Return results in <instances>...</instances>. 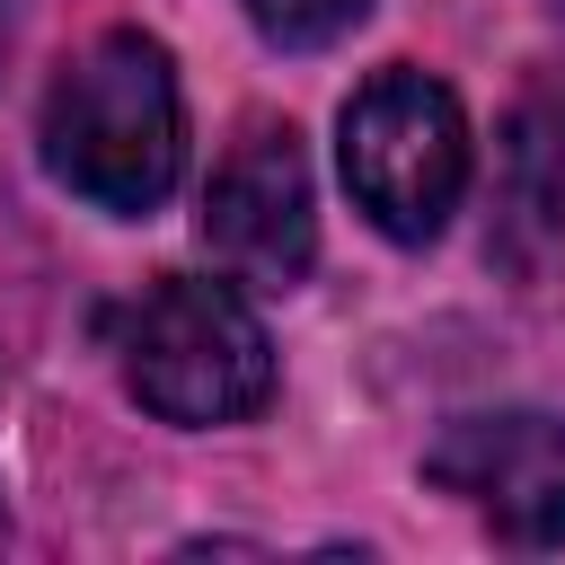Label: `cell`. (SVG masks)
Here are the masks:
<instances>
[{
	"mask_svg": "<svg viewBox=\"0 0 565 565\" xmlns=\"http://www.w3.org/2000/svg\"><path fill=\"white\" fill-rule=\"evenodd\" d=\"M424 486L459 494L503 547H565V424L539 406L459 415L424 450Z\"/></svg>",
	"mask_w": 565,
	"mask_h": 565,
	"instance_id": "5",
	"label": "cell"
},
{
	"mask_svg": "<svg viewBox=\"0 0 565 565\" xmlns=\"http://www.w3.org/2000/svg\"><path fill=\"white\" fill-rule=\"evenodd\" d=\"M115 362H124V388L159 424H185V433L247 424L274 397V335L247 309V291L212 274H159L124 309Z\"/></svg>",
	"mask_w": 565,
	"mask_h": 565,
	"instance_id": "2",
	"label": "cell"
},
{
	"mask_svg": "<svg viewBox=\"0 0 565 565\" xmlns=\"http://www.w3.org/2000/svg\"><path fill=\"white\" fill-rule=\"evenodd\" d=\"M335 159H344V194L353 212L397 238V247H424L441 238V221L459 212L468 194V115L441 79L388 62L371 71L353 97H344V124H335Z\"/></svg>",
	"mask_w": 565,
	"mask_h": 565,
	"instance_id": "3",
	"label": "cell"
},
{
	"mask_svg": "<svg viewBox=\"0 0 565 565\" xmlns=\"http://www.w3.org/2000/svg\"><path fill=\"white\" fill-rule=\"evenodd\" d=\"M238 9L282 53H318V44H335V35H353L371 18V0H238Z\"/></svg>",
	"mask_w": 565,
	"mask_h": 565,
	"instance_id": "6",
	"label": "cell"
},
{
	"mask_svg": "<svg viewBox=\"0 0 565 565\" xmlns=\"http://www.w3.org/2000/svg\"><path fill=\"white\" fill-rule=\"evenodd\" d=\"M44 168H53V185H71L79 203H97L115 221H150L177 194L185 97H177V62L159 35L115 26L62 62V79L44 97Z\"/></svg>",
	"mask_w": 565,
	"mask_h": 565,
	"instance_id": "1",
	"label": "cell"
},
{
	"mask_svg": "<svg viewBox=\"0 0 565 565\" xmlns=\"http://www.w3.org/2000/svg\"><path fill=\"white\" fill-rule=\"evenodd\" d=\"M203 238L247 291H291L318 265V194L291 124H247L203 194Z\"/></svg>",
	"mask_w": 565,
	"mask_h": 565,
	"instance_id": "4",
	"label": "cell"
}]
</instances>
